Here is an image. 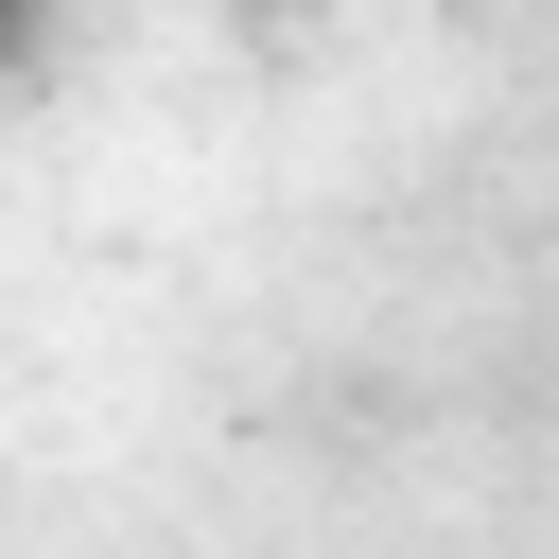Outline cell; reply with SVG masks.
<instances>
[{
	"label": "cell",
	"instance_id": "obj_1",
	"mask_svg": "<svg viewBox=\"0 0 559 559\" xmlns=\"http://www.w3.org/2000/svg\"><path fill=\"white\" fill-rule=\"evenodd\" d=\"M0 52H17V0H0Z\"/></svg>",
	"mask_w": 559,
	"mask_h": 559
}]
</instances>
